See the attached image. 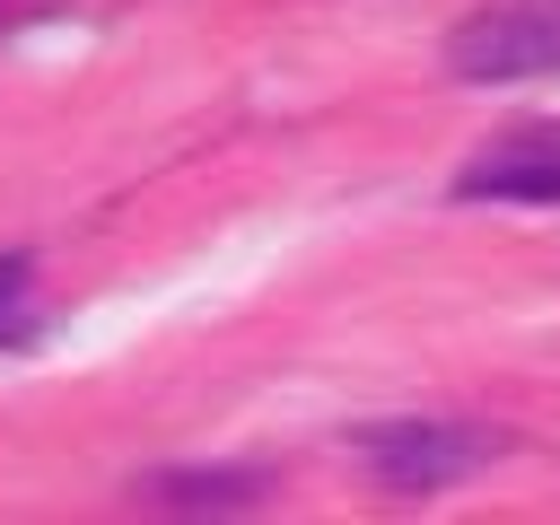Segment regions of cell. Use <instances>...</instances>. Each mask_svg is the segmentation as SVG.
<instances>
[{
  "label": "cell",
  "mask_w": 560,
  "mask_h": 525,
  "mask_svg": "<svg viewBox=\"0 0 560 525\" xmlns=\"http://www.w3.org/2000/svg\"><path fill=\"white\" fill-rule=\"evenodd\" d=\"M350 446H359L368 481H385V490H446L490 455V438L464 429V420H376Z\"/></svg>",
  "instance_id": "6da1fadb"
},
{
  "label": "cell",
  "mask_w": 560,
  "mask_h": 525,
  "mask_svg": "<svg viewBox=\"0 0 560 525\" xmlns=\"http://www.w3.org/2000/svg\"><path fill=\"white\" fill-rule=\"evenodd\" d=\"M455 79H534L560 61V0H490L446 44Z\"/></svg>",
  "instance_id": "7a4b0ae2"
},
{
  "label": "cell",
  "mask_w": 560,
  "mask_h": 525,
  "mask_svg": "<svg viewBox=\"0 0 560 525\" xmlns=\"http://www.w3.org/2000/svg\"><path fill=\"white\" fill-rule=\"evenodd\" d=\"M455 192L464 201H560V140L551 131H525V140L472 158L455 175Z\"/></svg>",
  "instance_id": "3957f363"
},
{
  "label": "cell",
  "mask_w": 560,
  "mask_h": 525,
  "mask_svg": "<svg viewBox=\"0 0 560 525\" xmlns=\"http://www.w3.org/2000/svg\"><path fill=\"white\" fill-rule=\"evenodd\" d=\"M140 490L166 508H245V499H262V472H158Z\"/></svg>",
  "instance_id": "277c9868"
},
{
  "label": "cell",
  "mask_w": 560,
  "mask_h": 525,
  "mask_svg": "<svg viewBox=\"0 0 560 525\" xmlns=\"http://www.w3.org/2000/svg\"><path fill=\"white\" fill-rule=\"evenodd\" d=\"M18 315H26V254H0V341L18 332Z\"/></svg>",
  "instance_id": "5b68a950"
}]
</instances>
